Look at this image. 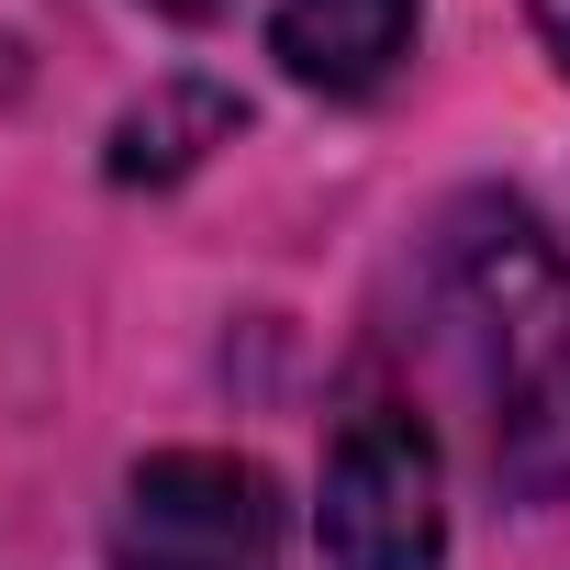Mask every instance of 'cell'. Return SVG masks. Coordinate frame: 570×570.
Here are the masks:
<instances>
[{"label": "cell", "instance_id": "1", "mask_svg": "<svg viewBox=\"0 0 570 570\" xmlns=\"http://www.w3.org/2000/svg\"><path fill=\"white\" fill-rule=\"evenodd\" d=\"M436 303L481 392L492 481L514 503H559L570 492V257L514 202H459L436 235Z\"/></svg>", "mask_w": 570, "mask_h": 570}, {"label": "cell", "instance_id": "2", "mask_svg": "<svg viewBox=\"0 0 570 570\" xmlns=\"http://www.w3.org/2000/svg\"><path fill=\"white\" fill-rule=\"evenodd\" d=\"M325 570H436L448 559V503H436V436L403 403H358L325 448V503H314Z\"/></svg>", "mask_w": 570, "mask_h": 570}, {"label": "cell", "instance_id": "3", "mask_svg": "<svg viewBox=\"0 0 570 570\" xmlns=\"http://www.w3.org/2000/svg\"><path fill=\"white\" fill-rule=\"evenodd\" d=\"M112 570H279V492L257 459L168 448L124 481Z\"/></svg>", "mask_w": 570, "mask_h": 570}, {"label": "cell", "instance_id": "4", "mask_svg": "<svg viewBox=\"0 0 570 570\" xmlns=\"http://www.w3.org/2000/svg\"><path fill=\"white\" fill-rule=\"evenodd\" d=\"M268 46H279V68H292L303 90L370 101L403 68V46H414V0H279Z\"/></svg>", "mask_w": 570, "mask_h": 570}, {"label": "cell", "instance_id": "5", "mask_svg": "<svg viewBox=\"0 0 570 570\" xmlns=\"http://www.w3.org/2000/svg\"><path fill=\"white\" fill-rule=\"evenodd\" d=\"M235 135V101L224 90H202V79H168V90H146L124 124H112V179H179L202 146H224Z\"/></svg>", "mask_w": 570, "mask_h": 570}, {"label": "cell", "instance_id": "6", "mask_svg": "<svg viewBox=\"0 0 570 570\" xmlns=\"http://www.w3.org/2000/svg\"><path fill=\"white\" fill-rule=\"evenodd\" d=\"M525 12H537V35H548V57L570 68V0H525Z\"/></svg>", "mask_w": 570, "mask_h": 570}, {"label": "cell", "instance_id": "7", "mask_svg": "<svg viewBox=\"0 0 570 570\" xmlns=\"http://www.w3.org/2000/svg\"><path fill=\"white\" fill-rule=\"evenodd\" d=\"M157 12H213V0H157Z\"/></svg>", "mask_w": 570, "mask_h": 570}]
</instances>
